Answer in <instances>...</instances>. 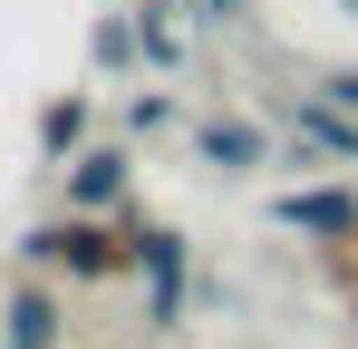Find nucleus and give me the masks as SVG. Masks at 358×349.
Segmentation results:
<instances>
[{
	"label": "nucleus",
	"instance_id": "f257e3e1",
	"mask_svg": "<svg viewBox=\"0 0 358 349\" xmlns=\"http://www.w3.org/2000/svg\"><path fill=\"white\" fill-rule=\"evenodd\" d=\"M20 272H49V282H126L136 272V214H39V224L20 233Z\"/></svg>",
	"mask_w": 358,
	"mask_h": 349
},
{
	"label": "nucleus",
	"instance_id": "f03ea898",
	"mask_svg": "<svg viewBox=\"0 0 358 349\" xmlns=\"http://www.w3.org/2000/svg\"><path fill=\"white\" fill-rule=\"evenodd\" d=\"M136 282H145V330H155V340H165V330H184L194 242H184L175 224H145V214H136Z\"/></svg>",
	"mask_w": 358,
	"mask_h": 349
},
{
	"label": "nucleus",
	"instance_id": "7ed1b4c3",
	"mask_svg": "<svg viewBox=\"0 0 358 349\" xmlns=\"http://www.w3.org/2000/svg\"><path fill=\"white\" fill-rule=\"evenodd\" d=\"M271 224L300 233V242H320V252H339V242H358V184H281L271 194Z\"/></svg>",
	"mask_w": 358,
	"mask_h": 349
},
{
	"label": "nucleus",
	"instance_id": "20e7f679",
	"mask_svg": "<svg viewBox=\"0 0 358 349\" xmlns=\"http://www.w3.org/2000/svg\"><path fill=\"white\" fill-rule=\"evenodd\" d=\"M59 184H68V214H136V156L117 136H97L78 165H59Z\"/></svg>",
	"mask_w": 358,
	"mask_h": 349
},
{
	"label": "nucleus",
	"instance_id": "39448f33",
	"mask_svg": "<svg viewBox=\"0 0 358 349\" xmlns=\"http://www.w3.org/2000/svg\"><path fill=\"white\" fill-rule=\"evenodd\" d=\"M0 349H68V301L49 272H20L0 291Z\"/></svg>",
	"mask_w": 358,
	"mask_h": 349
},
{
	"label": "nucleus",
	"instance_id": "423d86ee",
	"mask_svg": "<svg viewBox=\"0 0 358 349\" xmlns=\"http://www.w3.org/2000/svg\"><path fill=\"white\" fill-rule=\"evenodd\" d=\"M194 165H213V174H262L271 165V126H252V116H194Z\"/></svg>",
	"mask_w": 358,
	"mask_h": 349
},
{
	"label": "nucleus",
	"instance_id": "0eeeda50",
	"mask_svg": "<svg viewBox=\"0 0 358 349\" xmlns=\"http://www.w3.org/2000/svg\"><path fill=\"white\" fill-rule=\"evenodd\" d=\"M29 146H39V165H78V156L97 146V97H87V88H59V97L39 107V126H29Z\"/></svg>",
	"mask_w": 358,
	"mask_h": 349
},
{
	"label": "nucleus",
	"instance_id": "6e6552de",
	"mask_svg": "<svg viewBox=\"0 0 358 349\" xmlns=\"http://www.w3.org/2000/svg\"><path fill=\"white\" fill-rule=\"evenodd\" d=\"M291 136H300V165L310 156H339V165H358V107H339V97H291Z\"/></svg>",
	"mask_w": 358,
	"mask_h": 349
},
{
	"label": "nucleus",
	"instance_id": "1a4fd4ad",
	"mask_svg": "<svg viewBox=\"0 0 358 349\" xmlns=\"http://www.w3.org/2000/svg\"><path fill=\"white\" fill-rule=\"evenodd\" d=\"M87 58H97L107 78H126V68H145V39H136V10H107V20L87 29Z\"/></svg>",
	"mask_w": 358,
	"mask_h": 349
},
{
	"label": "nucleus",
	"instance_id": "9d476101",
	"mask_svg": "<svg viewBox=\"0 0 358 349\" xmlns=\"http://www.w3.org/2000/svg\"><path fill=\"white\" fill-rule=\"evenodd\" d=\"M165 126H184V107L165 88H136V97H126V136H165Z\"/></svg>",
	"mask_w": 358,
	"mask_h": 349
},
{
	"label": "nucleus",
	"instance_id": "9b49d317",
	"mask_svg": "<svg viewBox=\"0 0 358 349\" xmlns=\"http://www.w3.org/2000/svg\"><path fill=\"white\" fill-rule=\"evenodd\" d=\"M184 20H194V29H242L252 0H184Z\"/></svg>",
	"mask_w": 358,
	"mask_h": 349
},
{
	"label": "nucleus",
	"instance_id": "f8f14e48",
	"mask_svg": "<svg viewBox=\"0 0 358 349\" xmlns=\"http://www.w3.org/2000/svg\"><path fill=\"white\" fill-rule=\"evenodd\" d=\"M320 262H329V272H339V282L358 291V242H339V252H320Z\"/></svg>",
	"mask_w": 358,
	"mask_h": 349
},
{
	"label": "nucleus",
	"instance_id": "ddd939ff",
	"mask_svg": "<svg viewBox=\"0 0 358 349\" xmlns=\"http://www.w3.org/2000/svg\"><path fill=\"white\" fill-rule=\"evenodd\" d=\"M339 20H358V0H339Z\"/></svg>",
	"mask_w": 358,
	"mask_h": 349
}]
</instances>
